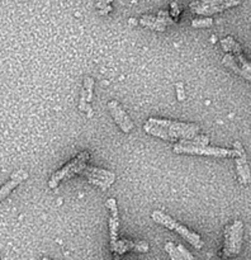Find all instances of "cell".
I'll return each instance as SVG.
<instances>
[{
	"label": "cell",
	"instance_id": "obj_9",
	"mask_svg": "<svg viewBox=\"0 0 251 260\" xmlns=\"http://www.w3.org/2000/svg\"><path fill=\"white\" fill-rule=\"evenodd\" d=\"M139 23L145 27H149L151 29L159 30V32H164L166 29L167 24H174L175 20L170 17V14L164 10H160L157 17H152V15H144L139 19Z\"/></svg>",
	"mask_w": 251,
	"mask_h": 260
},
{
	"label": "cell",
	"instance_id": "obj_16",
	"mask_svg": "<svg viewBox=\"0 0 251 260\" xmlns=\"http://www.w3.org/2000/svg\"><path fill=\"white\" fill-rule=\"evenodd\" d=\"M165 251L169 254V256L171 258V260H184V258L182 256V254H180L179 250H177L176 246H175L172 243H170V241L165 244Z\"/></svg>",
	"mask_w": 251,
	"mask_h": 260
},
{
	"label": "cell",
	"instance_id": "obj_10",
	"mask_svg": "<svg viewBox=\"0 0 251 260\" xmlns=\"http://www.w3.org/2000/svg\"><path fill=\"white\" fill-rule=\"evenodd\" d=\"M108 108H109V112H111L112 117L114 118L116 123L121 127L122 131L127 134V132H129L132 128H133L134 127L133 122L131 121V118L127 116V113L123 111V108H122L116 101L109 102Z\"/></svg>",
	"mask_w": 251,
	"mask_h": 260
},
{
	"label": "cell",
	"instance_id": "obj_3",
	"mask_svg": "<svg viewBox=\"0 0 251 260\" xmlns=\"http://www.w3.org/2000/svg\"><path fill=\"white\" fill-rule=\"evenodd\" d=\"M90 157V154L88 151H83L78 155L74 160H71L68 164H66L65 167L61 168L60 170H57L56 173H53V175L51 177L50 182H48V187L50 188H56L60 182H62L63 179H68V178H73L76 174H83V172L86 168V161Z\"/></svg>",
	"mask_w": 251,
	"mask_h": 260
},
{
	"label": "cell",
	"instance_id": "obj_14",
	"mask_svg": "<svg viewBox=\"0 0 251 260\" xmlns=\"http://www.w3.org/2000/svg\"><path fill=\"white\" fill-rule=\"evenodd\" d=\"M28 177H29V174L25 170H17L14 174H12L9 182H7L0 188V202H3L13 192V189H15L20 183L27 180Z\"/></svg>",
	"mask_w": 251,
	"mask_h": 260
},
{
	"label": "cell",
	"instance_id": "obj_12",
	"mask_svg": "<svg viewBox=\"0 0 251 260\" xmlns=\"http://www.w3.org/2000/svg\"><path fill=\"white\" fill-rule=\"evenodd\" d=\"M221 45H222L223 50H225L226 52H230V51H232L236 56V60L241 63V66H242L243 70H245L246 73L251 74V63L246 60L245 56H243V53H242V48H241V46L238 45V43L236 42L232 37H226V38H223V40H221Z\"/></svg>",
	"mask_w": 251,
	"mask_h": 260
},
{
	"label": "cell",
	"instance_id": "obj_6",
	"mask_svg": "<svg viewBox=\"0 0 251 260\" xmlns=\"http://www.w3.org/2000/svg\"><path fill=\"white\" fill-rule=\"evenodd\" d=\"M241 0H195L189 5L190 10L195 14L212 15L221 13L228 8L236 7Z\"/></svg>",
	"mask_w": 251,
	"mask_h": 260
},
{
	"label": "cell",
	"instance_id": "obj_5",
	"mask_svg": "<svg viewBox=\"0 0 251 260\" xmlns=\"http://www.w3.org/2000/svg\"><path fill=\"white\" fill-rule=\"evenodd\" d=\"M175 154H188V155H207V156L217 157H237L238 154L236 150L221 149V147L210 146H195V145H185L177 142L174 145Z\"/></svg>",
	"mask_w": 251,
	"mask_h": 260
},
{
	"label": "cell",
	"instance_id": "obj_24",
	"mask_svg": "<svg viewBox=\"0 0 251 260\" xmlns=\"http://www.w3.org/2000/svg\"><path fill=\"white\" fill-rule=\"evenodd\" d=\"M42 260H51V259H48V258H42Z\"/></svg>",
	"mask_w": 251,
	"mask_h": 260
},
{
	"label": "cell",
	"instance_id": "obj_2",
	"mask_svg": "<svg viewBox=\"0 0 251 260\" xmlns=\"http://www.w3.org/2000/svg\"><path fill=\"white\" fill-rule=\"evenodd\" d=\"M151 217L152 220H154L155 222L159 223V225L165 226V228L169 229V230L176 231L180 236H183V238H184L188 243L192 244L195 249H202L203 245H204V243H203L202 239H200V236L198 235V234L192 233V231L188 230L185 226L180 225V223L176 222L174 218L165 215L161 211H154V212L151 213Z\"/></svg>",
	"mask_w": 251,
	"mask_h": 260
},
{
	"label": "cell",
	"instance_id": "obj_17",
	"mask_svg": "<svg viewBox=\"0 0 251 260\" xmlns=\"http://www.w3.org/2000/svg\"><path fill=\"white\" fill-rule=\"evenodd\" d=\"M84 89L86 91V102L90 103L91 99H93V88H94V80L91 78H85L83 83Z\"/></svg>",
	"mask_w": 251,
	"mask_h": 260
},
{
	"label": "cell",
	"instance_id": "obj_7",
	"mask_svg": "<svg viewBox=\"0 0 251 260\" xmlns=\"http://www.w3.org/2000/svg\"><path fill=\"white\" fill-rule=\"evenodd\" d=\"M83 174L88 178L89 183L95 184L100 188L101 190H106L116 180V175L114 173L108 172V170L99 169L95 167H86Z\"/></svg>",
	"mask_w": 251,
	"mask_h": 260
},
{
	"label": "cell",
	"instance_id": "obj_22",
	"mask_svg": "<svg viewBox=\"0 0 251 260\" xmlns=\"http://www.w3.org/2000/svg\"><path fill=\"white\" fill-rule=\"evenodd\" d=\"M109 3H112V0H99L98 4H96V7L98 8H103V9H106V8L109 7Z\"/></svg>",
	"mask_w": 251,
	"mask_h": 260
},
{
	"label": "cell",
	"instance_id": "obj_4",
	"mask_svg": "<svg viewBox=\"0 0 251 260\" xmlns=\"http://www.w3.org/2000/svg\"><path fill=\"white\" fill-rule=\"evenodd\" d=\"M243 236V223L241 221H235L232 225L225 228V246L223 253L225 255L236 256L240 254L241 246H242Z\"/></svg>",
	"mask_w": 251,
	"mask_h": 260
},
{
	"label": "cell",
	"instance_id": "obj_13",
	"mask_svg": "<svg viewBox=\"0 0 251 260\" xmlns=\"http://www.w3.org/2000/svg\"><path fill=\"white\" fill-rule=\"evenodd\" d=\"M105 207L109 208L112 212L111 218H109V231H111V248L116 245L118 241V226H119V218H118V210H117V203L114 198H109L105 202Z\"/></svg>",
	"mask_w": 251,
	"mask_h": 260
},
{
	"label": "cell",
	"instance_id": "obj_23",
	"mask_svg": "<svg viewBox=\"0 0 251 260\" xmlns=\"http://www.w3.org/2000/svg\"><path fill=\"white\" fill-rule=\"evenodd\" d=\"M222 260H230V256L225 255V254H222Z\"/></svg>",
	"mask_w": 251,
	"mask_h": 260
},
{
	"label": "cell",
	"instance_id": "obj_19",
	"mask_svg": "<svg viewBox=\"0 0 251 260\" xmlns=\"http://www.w3.org/2000/svg\"><path fill=\"white\" fill-rule=\"evenodd\" d=\"M175 89H176V94H177V101H184L185 99V90H184V84L183 83H177L175 85Z\"/></svg>",
	"mask_w": 251,
	"mask_h": 260
},
{
	"label": "cell",
	"instance_id": "obj_1",
	"mask_svg": "<svg viewBox=\"0 0 251 260\" xmlns=\"http://www.w3.org/2000/svg\"><path fill=\"white\" fill-rule=\"evenodd\" d=\"M147 122L161 126L166 132V141L193 140L197 137V132L199 131V126L194 123H182V122L159 118H150Z\"/></svg>",
	"mask_w": 251,
	"mask_h": 260
},
{
	"label": "cell",
	"instance_id": "obj_15",
	"mask_svg": "<svg viewBox=\"0 0 251 260\" xmlns=\"http://www.w3.org/2000/svg\"><path fill=\"white\" fill-rule=\"evenodd\" d=\"M222 62H223V65H226V66H227V68H230L231 70L233 71V73L238 74V75L242 76L243 79H246V80H248L251 83V74L246 73V71L243 70V69H241L240 66H238L237 63H236L235 57H233L232 55H230V53H226L225 57H223V60H222Z\"/></svg>",
	"mask_w": 251,
	"mask_h": 260
},
{
	"label": "cell",
	"instance_id": "obj_11",
	"mask_svg": "<svg viewBox=\"0 0 251 260\" xmlns=\"http://www.w3.org/2000/svg\"><path fill=\"white\" fill-rule=\"evenodd\" d=\"M112 251L114 253V259L119 260V256L122 254L127 253L129 250H136L138 253H146L149 251V244L145 241H138V243H133L129 240H118L116 245L112 246Z\"/></svg>",
	"mask_w": 251,
	"mask_h": 260
},
{
	"label": "cell",
	"instance_id": "obj_21",
	"mask_svg": "<svg viewBox=\"0 0 251 260\" xmlns=\"http://www.w3.org/2000/svg\"><path fill=\"white\" fill-rule=\"evenodd\" d=\"M179 14H180L179 7H177L176 3H172V4H171V12H170V15H171L172 18H175V19H177Z\"/></svg>",
	"mask_w": 251,
	"mask_h": 260
},
{
	"label": "cell",
	"instance_id": "obj_8",
	"mask_svg": "<svg viewBox=\"0 0 251 260\" xmlns=\"http://www.w3.org/2000/svg\"><path fill=\"white\" fill-rule=\"evenodd\" d=\"M233 150H236L238 156L236 157V169H237L238 178L242 184H248L251 182V172L246 160V152L240 141L233 142Z\"/></svg>",
	"mask_w": 251,
	"mask_h": 260
},
{
	"label": "cell",
	"instance_id": "obj_20",
	"mask_svg": "<svg viewBox=\"0 0 251 260\" xmlns=\"http://www.w3.org/2000/svg\"><path fill=\"white\" fill-rule=\"evenodd\" d=\"M176 248H177V250H179V253L182 254V256L184 258V260H195L194 256H193L192 254H190L189 251H188L183 245H177Z\"/></svg>",
	"mask_w": 251,
	"mask_h": 260
},
{
	"label": "cell",
	"instance_id": "obj_18",
	"mask_svg": "<svg viewBox=\"0 0 251 260\" xmlns=\"http://www.w3.org/2000/svg\"><path fill=\"white\" fill-rule=\"evenodd\" d=\"M213 19L212 18H202V19H194L192 22V27L194 28H208L212 27Z\"/></svg>",
	"mask_w": 251,
	"mask_h": 260
}]
</instances>
